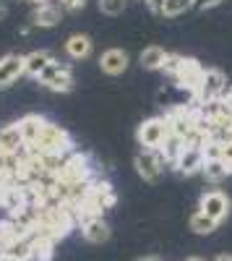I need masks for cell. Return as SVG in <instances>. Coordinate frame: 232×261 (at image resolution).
Instances as JSON below:
<instances>
[{
    "label": "cell",
    "mask_w": 232,
    "mask_h": 261,
    "mask_svg": "<svg viewBox=\"0 0 232 261\" xmlns=\"http://www.w3.org/2000/svg\"><path fill=\"white\" fill-rule=\"evenodd\" d=\"M66 149H73V141L68 136V130L47 120L39 130V139L32 146H26L24 154L26 157H45V154H55V151H66Z\"/></svg>",
    "instance_id": "obj_1"
},
{
    "label": "cell",
    "mask_w": 232,
    "mask_h": 261,
    "mask_svg": "<svg viewBox=\"0 0 232 261\" xmlns=\"http://www.w3.org/2000/svg\"><path fill=\"white\" fill-rule=\"evenodd\" d=\"M224 89H227V76L217 68H206L204 79H201V86H198V92L193 97V105L201 107V105L212 102V99H219Z\"/></svg>",
    "instance_id": "obj_2"
},
{
    "label": "cell",
    "mask_w": 232,
    "mask_h": 261,
    "mask_svg": "<svg viewBox=\"0 0 232 261\" xmlns=\"http://www.w3.org/2000/svg\"><path fill=\"white\" fill-rule=\"evenodd\" d=\"M167 165H170V162L164 160L162 149H141L138 154H136V172H138L143 180H149V183L159 180L162 170Z\"/></svg>",
    "instance_id": "obj_3"
},
{
    "label": "cell",
    "mask_w": 232,
    "mask_h": 261,
    "mask_svg": "<svg viewBox=\"0 0 232 261\" xmlns=\"http://www.w3.org/2000/svg\"><path fill=\"white\" fill-rule=\"evenodd\" d=\"M167 136H170V130H167L164 118H149V120H143L136 130V139L143 149H162Z\"/></svg>",
    "instance_id": "obj_4"
},
{
    "label": "cell",
    "mask_w": 232,
    "mask_h": 261,
    "mask_svg": "<svg viewBox=\"0 0 232 261\" xmlns=\"http://www.w3.org/2000/svg\"><path fill=\"white\" fill-rule=\"evenodd\" d=\"M39 84L47 86L52 92H71L73 89V73L66 63H50L45 71L39 73Z\"/></svg>",
    "instance_id": "obj_5"
},
{
    "label": "cell",
    "mask_w": 232,
    "mask_h": 261,
    "mask_svg": "<svg viewBox=\"0 0 232 261\" xmlns=\"http://www.w3.org/2000/svg\"><path fill=\"white\" fill-rule=\"evenodd\" d=\"M60 183H68V186H73V183H83V180H92V165H89V157L86 154H76L63 165V170L55 175Z\"/></svg>",
    "instance_id": "obj_6"
},
{
    "label": "cell",
    "mask_w": 232,
    "mask_h": 261,
    "mask_svg": "<svg viewBox=\"0 0 232 261\" xmlns=\"http://www.w3.org/2000/svg\"><path fill=\"white\" fill-rule=\"evenodd\" d=\"M193 113L196 110H188V107H172V110L164 115L170 136H175L180 141H185L188 136H191L193 134Z\"/></svg>",
    "instance_id": "obj_7"
},
{
    "label": "cell",
    "mask_w": 232,
    "mask_h": 261,
    "mask_svg": "<svg viewBox=\"0 0 232 261\" xmlns=\"http://www.w3.org/2000/svg\"><path fill=\"white\" fill-rule=\"evenodd\" d=\"M198 209L219 225V222L227 220V214H229V199H227V193H222V191H206L201 196V201H198Z\"/></svg>",
    "instance_id": "obj_8"
},
{
    "label": "cell",
    "mask_w": 232,
    "mask_h": 261,
    "mask_svg": "<svg viewBox=\"0 0 232 261\" xmlns=\"http://www.w3.org/2000/svg\"><path fill=\"white\" fill-rule=\"evenodd\" d=\"M204 71L201 68V63L193 60V58H183V65H180V71H178V84H180V89H188L193 97L198 92V86H201V79H204Z\"/></svg>",
    "instance_id": "obj_9"
},
{
    "label": "cell",
    "mask_w": 232,
    "mask_h": 261,
    "mask_svg": "<svg viewBox=\"0 0 232 261\" xmlns=\"http://www.w3.org/2000/svg\"><path fill=\"white\" fill-rule=\"evenodd\" d=\"M206 165V157H204V149H191V146H183L180 157L175 160V170L180 172V175H196V172H201Z\"/></svg>",
    "instance_id": "obj_10"
},
{
    "label": "cell",
    "mask_w": 232,
    "mask_h": 261,
    "mask_svg": "<svg viewBox=\"0 0 232 261\" xmlns=\"http://www.w3.org/2000/svg\"><path fill=\"white\" fill-rule=\"evenodd\" d=\"M128 63H131L128 53L112 47V50H104V53H102V58H99V68H102L104 73H110V76H120V73L128 71Z\"/></svg>",
    "instance_id": "obj_11"
},
{
    "label": "cell",
    "mask_w": 232,
    "mask_h": 261,
    "mask_svg": "<svg viewBox=\"0 0 232 261\" xmlns=\"http://www.w3.org/2000/svg\"><path fill=\"white\" fill-rule=\"evenodd\" d=\"M21 73H24V55L0 58V89H3V86H11Z\"/></svg>",
    "instance_id": "obj_12"
},
{
    "label": "cell",
    "mask_w": 232,
    "mask_h": 261,
    "mask_svg": "<svg viewBox=\"0 0 232 261\" xmlns=\"http://www.w3.org/2000/svg\"><path fill=\"white\" fill-rule=\"evenodd\" d=\"M24 136L18 130V123L3 125L0 128V151H11V154H21L24 151Z\"/></svg>",
    "instance_id": "obj_13"
},
{
    "label": "cell",
    "mask_w": 232,
    "mask_h": 261,
    "mask_svg": "<svg viewBox=\"0 0 232 261\" xmlns=\"http://www.w3.org/2000/svg\"><path fill=\"white\" fill-rule=\"evenodd\" d=\"M81 232H83V238H86L89 243H104V241H110V225L104 222L102 217L83 222L81 225Z\"/></svg>",
    "instance_id": "obj_14"
},
{
    "label": "cell",
    "mask_w": 232,
    "mask_h": 261,
    "mask_svg": "<svg viewBox=\"0 0 232 261\" xmlns=\"http://www.w3.org/2000/svg\"><path fill=\"white\" fill-rule=\"evenodd\" d=\"M60 21H63V6L42 3V6L34 11V24H37V27H57Z\"/></svg>",
    "instance_id": "obj_15"
},
{
    "label": "cell",
    "mask_w": 232,
    "mask_h": 261,
    "mask_svg": "<svg viewBox=\"0 0 232 261\" xmlns=\"http://www.w3.org/2000/svg\"><path fill=\"white\" fill-rule=\"evenodd\" d=\"M50 63H52V55H50L47 50H34V53L24 55V73L39 79V73L45 71Z\"/></svg>",
    "instance_id": "obj_16"
},
{
    "label": "cell",
    "mask_w": 232,
    "mask_h": 261,
    "mask_svg": "<svg viewBox=\"0 0 232 261\" xmlns=\"http://www.w3.org/2000/svg\"><path fill=\"white\" fill-rule=\"evenodd\" d=\"M47 120L45 118H39V115H24L18 120V130H21V136H24V144L32 146L37 139H39V130L42 125H45Z\"/></svg>",
    "instance_id": "obj_17"
},
{
    "label": "cell",
    "mask_w": 232,
    "mask_h": 261,
    "mask_svg": "<svg viewBox=\"0 0 232 261\" xmlns=\"http://www.w3.org/2000/svg\"><path fill=\"white\" fill-rule=\"evenodd\" d=\"M66 53H68L73 60L89 58V55H92V39H89L86 34H71L68 42H66Z\"/></svg>",
    "instance_id": "obj_18"
},
{
    "label": "cell",
    "mask_w": 232,
    "mask_h": 261,
    "mask_svg": "<svg viewBox=\"0 0 232 261\" xmlns=\"http://www.w3.org/2000/svg\"><path fill=\"white\" fill-rule=\"evenodd\" d=\"M164 60H167V53L159 45H152V47H146L141 53V65H143L146 71H162Z\"/></svg>",
    "instance_id": "obj_19"
},
{
    "label": "cell",
    "mask_w": 232,
    "mask_h": 261,
    "mask_svg": "<svg viewBox=\"0 0 232 261\" xmlns=\"http://www.w3.org/2000/svg\"><path fill=\"white\" fill-rule=\"evenodd\" d=\"M52 248H55V238L47 235H32V251L37 261H50L52 258Z\"/></svg>",
    "instance_id": "obj_20"
},
{
    "label": "cell",
    "mask_w": 232,
    "mask_h": 261,
    "mask_svg": "<svg viewBox=\"0 0 232 261\" xmlns=\"http://www.w3.org/2000/svg\"><path fill=\"white\" fill-rule=\"evenodd\" d=\"M188 227H191L196 235H209V232H214L217 230V222L212 220V217H206L201 209L191 214V220H188Z\"/></svg>",
    "instance_id": "obj_21"
},
{
    "label": "cell",
    "mask_w": 232,
    "mask_h": 261,
    "mask_svg": "<svg viewBox=\"0 0 232 261\" xmlns=\"http://www.w3.org/2000/svg\"><path fill=\"white\" fill-rule=\"evenodd\" d=\"M201 172H204V178H206V180H212V183H219V180H224V178L229 175V170L224 167L222 160H217V162H206Z\"/></svg>",
    "instance_id": "obj_22"
},
{
    "label": "cell",
    "mask_w": 232,
    "mask_h": 261,
    "mask_svg": "<svg viewBox=\"0 0 232 261\" xmlns=\"http://www.w3.org/2000/svg\"><path fill=\"white\" fill-rule=\"evenodd\" d=\"M191 6H193V0H164L162 16H180V13H185Z\"/></svg>",
    "instance_id": "obj_23"
},
{
    "label": "cell",
    "mask_w": 232,
    "mask_h": 261,
    "mask_svg": "<svg viewBox=\"0 0 232 261\" xmlns=\"http://www.w3.org/2000/svg\"><path fill=\"white\" fill-rule=\"evenodd\" d=\"M99 11L107 16H120L125 11V0H99Z\"/></svg>",
    "instance_id": "obj_24"
},
{
    "label": "cell",
    "mask_w": 232,
    "mask_h": 261,
    "mask_svg": "<svg viewBox=\"0 0 232 261\" xmlns=\"http://www.w3.org/2000/svg\"><path fill=\"white\" fill-rule=\"evenodd\" d=\"M180 65H183V58H180V55L167 53V60H164V65H162V71H164V73H170V76L175 79L178 71H180Z\"/></svg>",
    "instance_id": "obj_25"
},
{
    "label": "cell",
    "mask_w": 232,
    "mask_h": 261,
    "mask_svg": "<svg viewBox=\"0 0 232 261\" xmlns=\"http://www.w3.org/2000/svg\"><path fill=\"white\" fill-rule=\"evenodd\" d=\"M222 151H224V144L209 141V144L204 146V157H206V162H217V160H222Z\"/></svg>",
    "instance_id": "obj_26"
},
{
    "label": "cell",
    "mask_w": 232,
    "mask_h": 261,
    "mask_svg": "<svg viewBox=\"0 0 232 261\" xmlns=\"http://www.w3.org/2000/svg\"><path fill=\"white\" fill-rule=\"evenodd\" d=\"M60 6L66 11H81L83 6H86V0H60Z\"/></svg>",
    "instance_id": "obj_27"
},
{
    "label": "cell",
    "mask_w": 232,
    "mask_h": 261,
    "mask_svg": "<svg viewBox=\"0 0 232 261\" xmlns=\"http://www.w3.org/2000/svg\"><path fill=\"white\" fill-rule=\"evenodd\" d=\"M222 162H224V167L229 170V175H232V141H229V144H224V151H222Z\"/></svg>",
    "instance_id": "obj_28"
},
{
    "label": "cell",
    "mask_w": 232,
    "mask_h": 261,
    "mask_svg": "<svg viewBox=\"0 0 232 261\" xmlns=\"http://www.w3.org/2000/svg\"><path fill=\"white\" fill-rule=\"evenodd\" d=\"M219 3H222V0H196L193 6H196L198 11H209V8H217Z\"/></svg>",
    "instance_id": "obj_29"
},
{
    "label": "cell",
    "mask_w": 232,
    "mask_h": 261,
    "mask_svg": "<svg viewBox=\"0 0 232 261\" xmlns=\"http://www.w3.org/2000/svg\"><path fill=\"white\" fill-rule=\"evenodd\" d=\"M146 3H149V8H152L154 13L162 16V11H164V0H146Z\"/></svg>",
    "instance_id": "obj_30"
},
{
    "label": "cell",
    "mask_w": 232,
    "mask_h": 261,
    "mask_svg": "<svg viewBox=\"0 0 232 261\" xmlns=\"http://www.w3.org/2000/svg\"><path fill=\"white\" fill-rule=\"evenodd\" d=\"M214 261H232V256H229V253H219Z\"/></svg>",
    "instance_id": "obj_31"
},
{
    "label": "cell",
    "mask_w": 232,
    "mask_h": 261,
    "mask_svg": "<svg viewBox=\"0 0 232 261\" xmlns=\"http://www.w3.org/2000/svg\"><path fill=\"white\" fill-rule=\"evenodd\" d=\"M6 13H8V8H6V3H0V21L6 18Z\"/></svg>",
    "instance_id": "obj_32"
},
{
    "label": "cell",
    "mask_w": 232,
    "mask_h": 261,
    "mask_svg": "<svg viewBox=\"0 0 232 261\" xmlns=\"http://www.w3.org/2000/svg\"><path fill=\"white\" fill-rule=\"evenodd\" d=\"M138 261H162V258H157V256H141Z\"/></svg>",
    "instance_id": "obj_33"
},
{
    "label": "cell",
    "mask_w": 232,
    "mask_h": 261,
    "mask_svg": "<svg viewBox=\"0 0 232 261\" xmlns=\"http://www.w3.org/2000/svg\"><path fill=\"white\" fill-rule=\"evenodd\" d=\"M185 261H204V258H198V256H191V258H185Z\"/></svg>",
    "instance_id": "obj_34"
},
{
    "label": "cell",
    "mask_w": 232,
    "mask_h": 261,
    "mask_svg": "<svg viewBox=\"0 0 232 261\" xmlns=\"http://www.w3.org/2000/svg\"><path fill=\"white\" fill-rule=\"evenodd\" d=\"M3 261H16V258H11V256H6V258H3Z\"/></svg>",
    "instance_id": "obj_35"
},
{
    "label": "cell",
    "mask_w": 232,
    "mask_h": 261,
    "mask_svg": "<svg viewBox=\"0 0 232 261\" xmlns=\"http://www.w3.org/2000/svg\"><path fill=\"white\" fill-rule=\"evenodd\" d=\"M37 3H39V0H37ZM42 3H47V0H42Z\"/></svg>",
    "instance_id": "obj_36"
},
{
    "label": "cell",
    "mask_w": 232,
    "mask_h": 261,
    "mask_svg": "<svg viewBox=\"0 0 232 261\" xmlns=\"http://www.w3.org/2000/svg\"><path fill=\"white\" fill-rule=\"evenodd\" d=\"M193 3H196V0H193Z\"/></svg>",
    "instance_id": "obj_37"
}]
</instances>
